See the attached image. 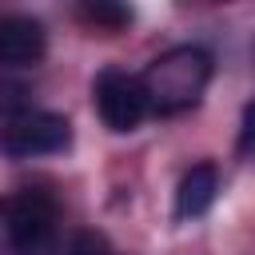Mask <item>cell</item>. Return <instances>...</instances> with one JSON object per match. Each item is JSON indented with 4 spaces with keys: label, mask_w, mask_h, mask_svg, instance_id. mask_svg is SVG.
<instances>
[{
    "label": "cell",
    "mask_w": 255,
    "mask_h": 255,
    "mask_svg": "<svg viewBox=\"0 0 255 255\" xmlns=\"http://www.w3.org/2000/svg\"><path fill=\"white\" fill-rule=\"evenodd\" d=\"M96 112L108 131H135L147 116V96L139 88V76H128L120 68H108L96 76Z\"/></svg>",
    "instance_id": "cell-4"
},
{
    "label": "cell",
    "mask_w": 255,
    "mask_h": 255,
    "mask_svg": "<svg viewBox=\"0 0 255 255\" xmlns=\"http://www.w3.org/2000/svg\"><path fill=\"white\" fill-rule=\"evenodd\" d=\"M215 195H219V167L211 159L187 167L183 179H179V187H175V219L187 223V219L207 215L211 203H215Z\"/></svg>",
    "instance_id": "cell-6"
},
{
    "label": "cell",
    "mask_w": 255,
    "mask_h": 255,
    "mask_svg": "<svg viewBox=\"0 0 255 255\" xmlns=\"http://www.w3.org/2000/svg\"><path fill=\"white\" fill-rule=\"evenodd\" d=\"M48 52V32L36 16L0 12V68H32Z\"/></svg>",
    "instance_id": "cell-5"
},
{
    "label": "cell",
    "mask_w": 255,
    "mask_h": 255,
    "mask_svg": "<svg viewBox=\"0 0 255 255\" xmlns=\"http://www.w3.org/2000/svg\"><path fill=\"white\" fill-rule=\"evenodd\" d=\"M76 16H80L84 24H92V28L108 32V36H116V32H124V28L131 24V8H128V4H108V0L80 4V8H76Z\"/></svg>",
    "instance_id": "cell-7"
},
{
    "label": "cell",
    "mask_w": 255,
    "mask_h": 255,
    "mask_svg": "<svg viewBox=\"0 0 255 255\" xmlns=\"http://www.w3.org/2000/svg\"><path fill=\"white\" fill-rule=\"evenodd\" d=\"M72 143V124L60 112H20L8 116L0 128V151L8 159H36V155H56Z\"/></svg>",
    "instance_id": "cell-3"
},
{
    "label": "cell",
    "mask_w": 255,
    "mask_h": 255,
    "mask_svg": "<svg viewBox=\"0 0 255 255\" xmlns=\"http://www.w3.org/2000/svg\"><path fill=\"white\" fill-rule=\"evenodd\" d=\"M64 255H116V247H112V239H108L104 231L80 227V231L68 239V251H64Z\"/></svg>",
    "instance_id": "cell-8"
},
{
    "label": "cell",
    "mask_w": 255,
    "mask_h": 255,
    "mask_svg": "<svg viewBox=\"0 0 255 255\" xmlns=\"http://www.w3.org/2000/svg\"><path fill=\"white\" fill-rule=\"evenodd\" d=\"M207 84H211V56L199 44H175V48L159 52L139 76L147 112H159V116L195 108L203 100Z\"/></svg>",
    "instance_id": "cell-1"
},
{
    "label": "cell",
    "mask_w": 255,
    "mask_h": 255,
    "mask_svg": "<svg viewBox=\"0 0 255 255\" xmlns=\"http://www.w3.org/2000/svg\"><path fill=\"white\" fill-rule=\"evenodd\" d=\"M239 151H251L255 147V100H247L243 116H239V139H235Z\"/></svg>",
    "instance_id": "cell-9"
},
{
    "label": "cell",
    "mask_w": 255,
    "mask_h": 255,
    "mask_svg": "<svg viewBox=\"0 0 255 255\" xmlns=\"http://www.w3.org/2000/svg\"><path fill=\"white\" fill-rule=\"evenodd\" d=\"M0 219L16 255H60V203L40 187L0 195Z\"/></svg>",
    "instance_id": "cell-2"
}]
</instances>
